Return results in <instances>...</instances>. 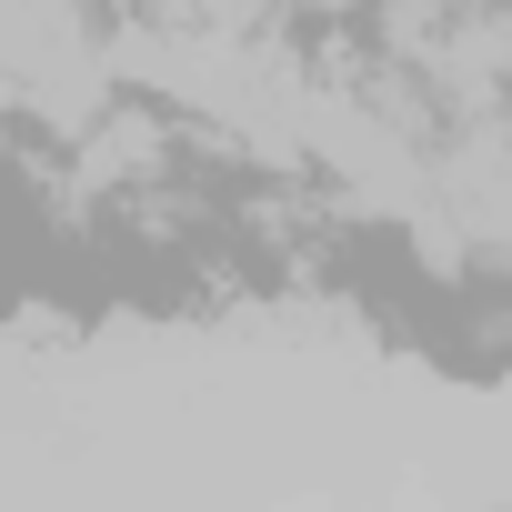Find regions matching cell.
I'll use <instances>...</instances> for the list:
<instances>
[]
</instances>
